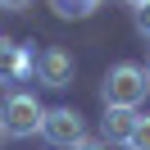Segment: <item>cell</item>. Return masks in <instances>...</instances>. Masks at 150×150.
Returning a JSON list of instances; mask_svg holds the SVG:
<instances>
[{
	"label": "cell",
	"mask_w": 150,
	"mask_h": 150,
	"mask_svg": "<svg viewBox=\"0 0 150 150\" xmlns=\"http://www.w3.org/2000/svg\"><path fill=\"white\" fill-rule=\"evenodd\" d=\"M146 91H150V77H146V68H137V64H114L109 73H105V86H100L105 105H123V109H137V105L146 100Z\"/></svg>",
	"instance_id": "1"
},
{
	"label": "cell",
	"mask_w": 150,
	"mask_h": 150,
	"mask_svg": "<svg viewBox=\"0 0 150 150\" xmlns=\"http://www.w3.org/2000/svg\"><path fill=\"white\" fill-rule=\"evenodd\" d=\"M41 118H46V105L37 100L32 91H14L0 109V127L5 137H37L41 132Z\"/></svg>",
	"instance_id": "2"
},
{
	"label": "cell",
	"mask_w": 150,
	"mask_h": 150,
	"mask_svg": "<svg viewBox=\"0 0 150 150\" xmlns=\"http://www.w3.org/2000/svg\"><path fill=\"white\" fill-rule=\"evenodd\" d=\"M41 137H46L50 146L73 150V146H82V141H86V123H82V114H77V109L55 105V109H46V118H41Z\"/></svg>",
	"instance_id": "3"
},
{
	"label": "cell",
	"mask_w": 150,
	"mask_h": 150,
	"mask_svg": "<svg viewBox=\"0 0 150 150\" xmlns=\"http://www.w3.org/2000/svg\"><path fill=\"white\" fill-rule=\"evenodd\" d=\"M73 73H77V64H73V55H68V50L50 46V50H41V55H37V82L50 86V91L73 86Z\"/></svg>",
	"instance_id": "4"
},
{
	"label": "cell",
	"mask_w": 150,
	"mask_h": 150,
	"mask_svg": "<svg viewBox=\"0 0 150 150\" xmlns=\"http://www.w3.org/2000/svg\"><path fill=\"white\" fill-rule=\"evenodd\" d=\"M37 77V59L28 55V46L0 37V86H14V82H28Z\"/></svg>",
	"instance_id": "5"
},
{
	"label": "cell",
	"mask_w": 150,
	"mask_h": 150,
	"mask_svg": "<svg viewBox=\"0 0 150 150\" xmlns=\"http://www.w3.org/2000/svg\"><path fill=\"white\" fill-rule=\"evenodd\" d=\"M137 118L141 114L137 109H123V105H105V118H100V141H123L127 146V137H132V127H137Z\"/></svg>",
	"instance_id": "6"
},
{
	"label": "cell",
	"mask_w": 150,
	"mask_h": 150,
	"mask_svg": "<svg viewBox=\"0 0 150 150\" xmlns=\"http://www.w3.org/2000/svg\"><path fill=\"white\" fill-rule=\"evenodd\" d=\"M50 9L59 18H86V14H96V0H50Z\"/></svg>",
	"instance_id": "7"
},
{
	"label": "cell",
	"mask_w": 150,
	"mask_h": 150,
	"mask_svg": "<svg viewBox=\"0 0 150 150\" xmlns=\"http://www.w3.org/2000/svg\"><path fill=\"white\" fill-rule=\"evenodd\" d=\"M127 150H150V114L137 118V127H132V137H127Z\"/></svg>",
	"instance_id": "8"
},
{
	"label": "cell",
	"mask_w": 150,
	"mask_h": 150,
	"mask_svg": "<svg viewBox=\"0 0 150 150\" xmlns=\"http://www.w3.org/2000/svg\"><path fill=\"white\" fill-rule=\"evenodd\" d=\"M137 28H141V32H150V0L137 9Z\"/></svg>",
	"instance_id": "9"
},
{
	"label": "cell",
	"mask_w": 150,
	"mask_h": 150,
	"mask_svg": "<svg viewBox=\"0 0 150 150\" xmlns=\"http://www.w3.org/2000/svg\"><path fill=\"white\" fill-rule=\"evenodd\" d=\"M73 150H114L109 141H82V146H73Z\"/></svg>",
	"instance_id": "10"
},
{
	"label": "cell",
	"mask_w": 150,
	"mask_h": 150,
	"mask_svg": "<svg viewBox=\"0 0 150 150\" xmlns=\"http://www.w3.org/2000/svg\"><path fill=\"white\" fill-rule=\"evenodd\" d=\"M28 5H32V0H0V9H14V14H18V9H28Z\"/></svg>",
	"instance_id": "11"
},
{
	"label": "cell",
	"mask_w": 150,
	"mask_h": 150,
	"mask_svg": "<svg viewBox=\"0 0 150 150\" xmlns=\"http://www.w3.org/2000/svg\"><path fill=\"white\" fill-rule=\"evenodd\" d=\"M127 5H132V9H141V5H146V0H127Z\"/></svg>",
	"instance_id": "12"
},
{
	"label": "cell",
	"mask_w": 150,
	"mask_h": 150,
	"mask_svg": "<svg viewBox=\"0 0 150 150\" xmlns=\"http://www.w3.org/2000/svg\"><path fill=\"white\" fill-rule=\"evenodd\" d=\"M146 77H150V59H146Z\"/></svg>",
	"instance_id": "13"
},
{
	"label": "cell",
	"mask_w": 150,
	"mask_h": 150,
	"mask_svg": "<svg viewBox=\"0 0 150 150\" xmlns=\"http://www.w3.org/2000/svg\"><path fill=\"white\" fill-rule=\"evenodd\" d=\"M0 141H5V127H0Z\"/></svg>",
	"instance_id": "14"
},
{
	"label": "cell",
	"mask_w": 150,
	"mask_h": 150,
	"mask_svg": "<svg viewBox=\"0 0 150 150\" xmlns=\"http://www.w3.org/2000/svg\"><path fill=\"white\" fill-rule=\"evenodd\" d=\"M146 41H150V32H146Z\"/></svg>",
	"instance_id": "15"
},
{
	"label": "cell",
	"mask_w": 150,
	"mask_h": 150,
	"mask_svg": "<svg viewBox=\"0 0 150 150\" xmlns=\"http://www.w3.org/2000/svg\"><path fill=\"white\" fill-rule=\"evenodd\" d=\"M96 5H100V0H96Z\"/></svg>",
	"instance_id": "16"
}]
</instances>
